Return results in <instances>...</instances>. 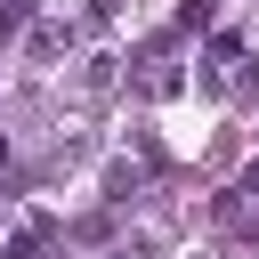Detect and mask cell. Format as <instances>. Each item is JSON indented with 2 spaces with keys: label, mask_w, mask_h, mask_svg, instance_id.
<instances>
[{
  "label": "cell",
  "mask_w": 259,
  "mask_h": 259,
  "mask_svg": "<svg viewBox=\"0 0 259 259\" xmlns=\"http://www.w3.org/2000/svg\"><path fill=\"white\" fill-rule=\"evenodd\" d=\"M243 194H259V162H251V170H243Z\"/></svg>",
  "instance_id": "6da1fadb"
}]
</instances>
